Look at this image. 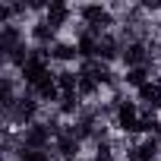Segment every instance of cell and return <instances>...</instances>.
<instances>
[{
    "label": "cell",
    "mask_w": 161,
    "mask_h": 161,
    "mask_svg": "<svg viewBox=\"0 0 161 161\" xmlns=\"http://www.w3.org/2000/svg\"><path fill=\"white\" fill-rule=\"evenodd\" d=\"M19 73H22V82H25V86L38 89L47 76H54V73H51V57H47L44 51H29V57H25V63L19 66Z\"/></svg>",
    "instance_id": "6da1fadb"
},
{
    "label": "cell",
    "mask_w": 161,
    "mask_h": 161,
    "mask_svg": "<svg viewBox=\"0 0 161 161\" xmlns=\"http://www.w3.org/2000/svg\"><path fill=\"white\" fill-rule=\"evenodd\" d=\"M79 16H82V22L89 25V32H95L101 38V32L111 25V13L98 3H86V7H79Z\"/></svg>",
    "instance_id": "7a4b0ae2"
},
{
    "label": "cell",
    "mask_w": 161,
    "mask_h": 161,
    "mask_svg": "<svg viewBox=\"0 0 161 161\" xmlns=\"http://www.w3.org/2000/svg\"><path fill=\"white\" fill-rule=\"evenodd\" d=\"M139 123H142V114L133 101H120L117 104V130L123 133H139Z\"/></svg>",
    "instance_id": "3957f363"
},
{
    "label": "cell",
    "mask_w": 161,
    "mask_h": 161,
    "mask_svg": "<svg viewBox=\"0 0 161 161\" xmlns=\"http://www.w3.org/2000/svg\"><path fill=\"white\" fill-rule=\"evenodd\" d=\"M51 142V126L44 123H32L22 130V148H35V152H44V145Z\"/></svg>",
    "instance_id": "277c9868"
},
{
    "label": "cell",
    "mask_w": 161,
    "mask_h": 161,
    "mask_svg": "<svg viewBox=\"0 0 161 161\" xmlns=\"http://www.w3.org/2000/svg\"><path fill=\"white\" fill-rule=\"evenodd\" d=\"M35 114H38V101L35 98H16V104H13V111H10V117L16 120V123H22V126H32V120H35Z\"/></svg>",
    "instance_id": "5b68a950"
},
{
    "label": "cell",
    "mask_w": 161,
    "mask_h": 161,
    "mask_svg": "<svg viewBox=\"0 0 161 161\" xmlns=\"http://www.w3.org/2000/svg\"><path fill=\"white\" fill-rule=\"evenodd\" d=\"M158 155H161V142L148 136V139H142V142H139V145L133 148V155H130V161H155Z\"/></svg>",
    "instance_id": "8992f818"
},
{
    "label": "cell",
    "mask_w": 161,
    "mask_h": 161,
    "mask_svg": "<svg viewBox=\"0 0 161 161\" xmlns=\"http://www.w3.org/2000/svg\"><path fill=\"white\" fill-rule=\"evenodd\" d=\"M69 16H73V10L66 7V3H51L47 10H44V19L54 25V29H60V25H66L69 22Z\"/></svg>",
    "instance_id": "52a82bcc"
},
{
    "label": "cell",
    "mask_w": 161,
    "mask_h": 161,
    "mask_svg": "<svg viewBox=\"0 0 161 161\" xmlns=\"http://www.w3.org/2000/svg\"><path fill=\"white\" fill-rule=\"evenodd\" d=\"M57 152L73 161V155H79V136L76 133H57Z\"/></svg>",
    "instance_id": "ba28073f"
},
{
    "label": "cell",
    "mask_w": 161,
    "mask_h": 161,
    "mask_svg": "<svg viewBox=\"0 0 161 161\" xmlns=\"http://www.w3.org/2000/svg\"><path fill=\"white\" fill-rule=\"evenodd\" d=\"M123 60H126V66H130V69L145 66V44H142V41H130V44H126V51H123Z\"/></svg>",
    "instance_id": "9c48e42d"
},
{
    "label": "cell",
    "mask_w": 161,
    "mask_h": 161,
    "mask_svg": "<svg viewBox=\"0 0 161 161\" xmlns=\"http://www.w3.org/2000/svg\"><path fill=\"white\" fill-rule=\"evenodd\" d=\"M35 98L38 101H60V86H57V76H47L44 82L35 89Z\"/></svg>",
    "instance_id": "30bf717a"
},
{
    "label": "cell",
    "mask_w": 161,
    "mask_h": 161,
    "mask_svg": "<svg viewBox=\"0 0 161 161\" xmlns=\"http://www.w3.org/2000/svg\"><path fill=\"white\" fill-rule=\"evenodd\" d=\"M139 101H145L148 108H161V82H148L139 89Z\"/></svg>",
    "instance_id": "8fae6325"
},
{
    "label": "cell",
    "mask_w": 161,
    "mask_h": 161,
    "mask_svg": "<svg viewBox=\"0 0 161 161\" xmlns=\"http://www.w3.org/2000/svg\"><path fill=\"white\" fill-rule=\"evenodd\" d=\"M54 32H57V29H54L47 19H41V22H35V25H32V38H35L38 44H47V41H54Z\"/></svg>",
    "instance_id": "7c38bea8"
},
{
    "label": "cell",
    "mask_w": 161,
    "mask_h": 161,
    "mask_svg": "<svg viewBox=\"0 0 161 161\" xmlns=\"http://www.w3.org/2000/svg\"><path fill=\"white\" fill-rule=\"evenodd\" d=\"M79 51H76V44H66V41H57L54 44V51H51V60H60V63H66V60H73Z\"/></svg>",
    "instance_id": "4fadbf2b"
},
{
    "label": "cell",
    "mask_w": 161,
    "mask_h": 161,
    "mask_svg": "<svg viewBox=\"0 0 161 161\" xmlns=\"http://www.w3.org/2000/svg\"><path fill=\"white\" fill-rule=\"evenodd\" d=\"M126 82H130V86H136V89L148 86V63H145V66H136V69H130V73H126Z\"/></svg>",
    "instance_id": "5bb4252c"
},
{
    "label": "cell",
    "mask_w": 161,
    "mask_h": 161,
    "mask_svg": "<svg viewBox=\"0 0 161 161\" xmlns=\"http://www.w3.org/2000/svg\"><path fill=\"white\" fill-rule=\"evenodd\" d=\"M114 54H117V41H114L111 35H101V38H98V57L111 60Z\"/></svg>",
    "instance_id": "9a60e30c"
},
{
    "label": "cell",
    "mask_w": 161,
    "mask_h": 161,
    "mask_svg": "<svg viewBox=\"0 0 161 161\" xmlns=\"http://www.w3.org/2000/svg\"><path fill=\"white\" fill-rule=\"evenodd\" d=\"M95 89H98V82H95L89 73H82V69H79V95H92Z\"/></svg>",
    "instance_id": "2e32d148"
},
{
    "label": "cell",
    "mask_w": 161,
    "mask_h": 161,
    "mask_svg": "<svg viewBox=\"0 0 161 161\" xmlns=\"http://www.w3.org/2000/svg\"><path fill=\"white\" fill-rule=\"evenodd\" d=\"M76 108H79V92L76 95H60V111L63 114H73Z\"/></svg>",
    "instance_id": "e0dca14e"
},
{
    "label": "cell",
    "mask_w": 161,
    "mask_h": 161,
    "mask_svg": "<svg viewBox=\"0 0 161 161\" xmlns=\"http://www.w3.org/2000/svg\"><path fill=\"white\" fill-rule=\"evenodd\" d=\"M19 161H47L44 152H35V148H22L19 152Z\"/></svg>",
    "instance_id": "ac0fdd59"
},
{
    "label": "cell",
    "mask_w": 161,
    "mask_h": 161,
    "mask_svg": "<svg viewBox=\"0 0 161 161\" xmlns=\"http://www.w3.org/2000/svg\"><path fill=\"white\" fill-rule=\"evenodd\" d=\"M158 142H161V139H158Z\"/></svg>",
    "instance_id": "d6986e66"
}]
</instances>
